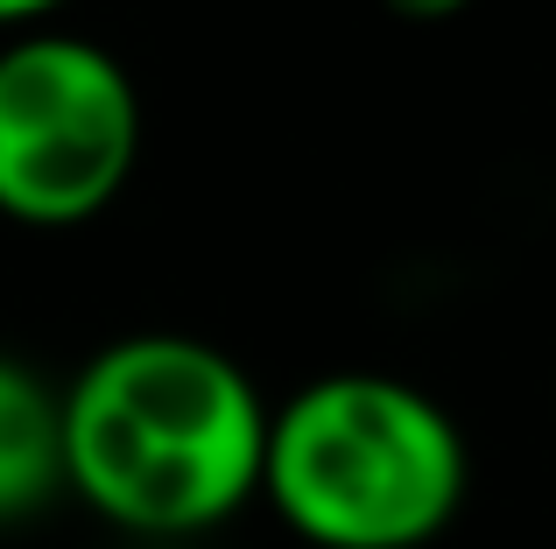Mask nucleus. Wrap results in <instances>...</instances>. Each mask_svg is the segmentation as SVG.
<instances>
[{
    "instance_id": "obj_6",
    "label": "nucleus",
    "mask_w": 556,
    "mask_h": 549,
    "mask_svg": "<svg viewBox=\"0 0 556 549\" xmlns=\"http://www.w3.org/2000/svg\"><path fill=\"white\" fill-rule=\"evenodd\" d=\"M56 8H64V0H0V28H8V36H28V28Z\"/></svg>"
},
{
    "instance_id": "obj_5",
    "label": "nucleus",
    "mask_w": 556,
    "mask_h": 549,
    "mask_svg": "<svg viewBox=\"0 0 556 549\" xmlns=\"http://www.w3.org/2000/svg\"><path fill=\"white\" fill-rule=\"evenodd\" d=\"M388 14H402V22H451V14H465L472 0H380Z\"/></svg>"
},
{
    "instance_id": "obj_1",
    "label": "nucleus",
    "mask_w": 556,
    "mask_h": 549,
    "mask_svg": "<svg viewBox=\"0 0 556 549\" xmlns=\"http://www.w3.org/2000/svg\"><path fill=\"white\" fill-rule=\"evenodd\" d=\"M275 409L184 331L113 339L64 387V486L127 536H204L261 500Z\"/></svg>"
},
{
    "instance_id": "obj_2",
    "label": "nucleus",
    "mask_w": 556,
    "mask_h": 549,
    "mask_svg": "<svg viewBox=\"0 0 556 549\" xmlns=\"http://www.w3.org/2000/svg\"><path fill=\"white\" fill-rule=\"evenodd\" d=\"M465 486V430L394 373H325L268 423L261 500L311 549H422L458 522Z\"/></svg>"
},
{
    "instance_id": "obj_3",
    "label": "nucleus",
    "mask_w": 556,
    "mask_h": 549,
    "mask_svg": "<svg viewBox=\"0 0 556 549\" xmlns=\"http://www.w3.org/2000/svg\"><path fill=\"white\" fill-rule=\"evenodd\" d=\"M135 155L141 99L121 56L56 28L0 42V219L85 226L127 191Z\"/></svg>"
},
{
    "instance_id": "obj_4",
    "label": "nucleus",
    "mask_w": 556,
    "mask_h": 549,
    "mask_svg": "<svg viewBox=\"0 0 556 549\" xmlns=\"http://www.w3.org/2000/svg\"><path fill=\"white\" fill-rule=\"evenodd\" d=\"M64 486V395L0 353V528L42 514Z\"/></svg>"
}]
</instances>
